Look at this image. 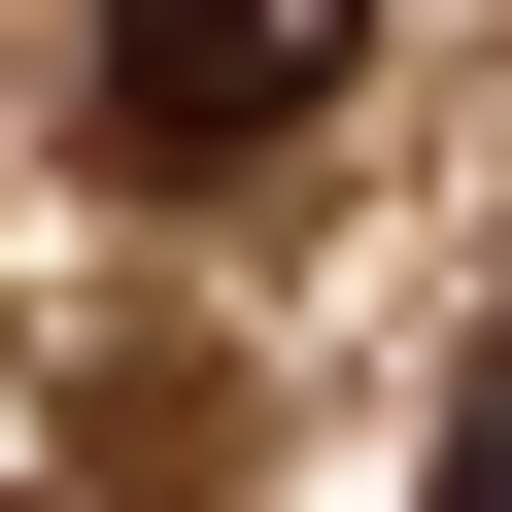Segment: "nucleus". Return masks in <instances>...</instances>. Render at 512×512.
I'll list each match as a JSON object with an SVG mask.
<instances>
[{
  "label": "nucleus",
  "mask_w": 512,
  "mask_h": 512,
  "mask_svg": "<svg viewBox=\"0 0 512 512\" xmlns=\"http://www.w3.org/2000/svg\"><path fill=\"white\" fill-rule=\"evenodd\" d=\"M342 69H376V0H103V137L137 171H274Z\"/></svg>",
  "instance_id": "1"
},
{
  "label": "nucleus",
  "mask_w": 512,
  "mask_h": 512,
  "mask_svg": "<svg viewBox=\"0 0 512 512\" xmlns=\"http://www.w3.org/2000/svg\"><path fill=\"white\" fill-rule=\"evenodd\" d=\"M410 512H512V342L444 376V478H410Z\"/></svg>",
  "instance_id": "2"
}]
</instances>
